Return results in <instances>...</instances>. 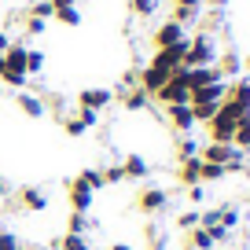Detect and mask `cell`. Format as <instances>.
I'll return each instance as SVG.
<instances>
[{"instance_id": "6da1fadb", "label": "cell", "mask_w": 250, "mask_h": 250, "mask_svg": "<svg viewBox=\"0 0 250 250\" xmlns=\"http://www.w3.org/2000/svg\"><path fill=\"white\" fill-rule=\"evenodd\" d=\"M217 41L210 33H188L184 41V66H213L217 62Z\"/></svg>"}, {"instance_id": "7a4b0ae2", "label": "cell", "mask_w": 250, "mask_h": 250, "mask_svg": "<svg viewBox=\"0 0 250 250\" xmlns=\"http://www.w3.org/2000/svg\"><path fill=\"white\" fill-rule=\"evenodd\" d=\"M155 103H162V107H177V103H188L191 100V88H188V81H184V70H177L169 81H166L162 88H158L155 96H151Z\"/></svg>"}, {"instance_id": "3957f363", "label": "cell", "mask_w": 250, "mask_h": 250, "mask_svg": "<svg viewBox=\"0 0 250 250\" xmlns=\"http://www.w3.org/2000/svg\"><path fill=\"white\" fill-rule=\"evenodd\" d=\"M243 155H247V151H239L235 147V144H203V147H199V158H203V162H213V166H235V162H243Z\"/></svg>"}, {"instance_id": "277c9868", "label": "cell", "mask_w": 250, "mask_h": 250, "mask_svg": "<svg viewBox=\"0 0 250 250\" xmlns=\"http://www.w3.org/2000/svg\"><path fill=\"white\" fill-rule=\"evenodd\" d=\"M184 41H188V30L177 22V19L158 22L155 33H151V48H173V44H184Z\"/></svg>"}, {"instance_id": "5b68a950", "label": "cell", "mask_w": 250, "mask_h": 250, "mask_svg": "<svg viewBox=\"0 0 250 250\" xmlns=\"http://www.w3.org/2000/svg\"><path fill=\"white\" fill-rule=\"evenodd\" d=\"M147 66H155V70H162V74H177V70H184V44L155 48V55L147 59Z\"/></svg>"}, {"instance_id": "8992f818", "label": "cell", "mask_w": 250, "mask_h": 250, "mask_svg": "<svg viewBox=\"0 0 250 250\" xmlns=\"http://www.w3.org/2000/svg\"><path fill=\"white\" fill-rule=\"evenodd\" d=\"M66 203H70V210L88 213V210H92V203H96V191L81 177H70V180H66Z\"/></svg>"}, {"instance_id": "52a82bcc", "label": "cell", "mask_w": 250, "mask_h": 250, "mask_svg": "<svg viewBox=\"0 0 250 250\" xmlns=\"http://www.w3.org/2000/svg\"><path fill=\"white\" fill-rule=\"evenodd\" d=\"M166 206H169V191L166 188H144L140 195H136V210L140 213H147V217H155V213H162Z\"/></svg>"}, {"instance_id": "ba28073f", "label": "cell", "mask_w": 250, "mask_h": 250, "mask_svg": "<svg viewBox=\"0 0 250 250\" xmlns=\"http://www.w3.org/2000/svg\"><path fill=\"white\" fill-rule=\"evenodd\" d=\"M114 103V88L107 85H88L78 92V107H88V110H107Z\"/></svg>"}, {"instance_id": "9c48e42d", "label": "cell", "mask_w": 250, "mask_h": 250, "mask_svg": "<svg viewBox=\"0 0 250 250\" xmlns=\"http://www.w3.org/2000/svg\"><path fill=\"white\" fill-rule=\"evenodd\" d=\"M166 118H169V125L177 129L180 136L195 133V114H191V103H177V107H166Z\"/></svg>"}, {"instance_id": "30bf717a", "label": "cell", "mask_w": 250, "mask_h": 250, "mask_svg": "<svg viewBox=\"0 0 250 250\" xmlns=\"http://www.w3.org/2000/svg\"><path fill=\"white\" fill-rule=\"evenodd\" d=\"M19 210L26 213H44L48 210V191L44 188H19Z\"/></svg>"}, {"instance_id": "8fae6325", "label": "cell", "mask_w": 250, "mask_h": 250, "mask_svg": "<svg viewBox=\"0 0 250 250\" xmlns=\"http://www.w3.org/2000/svg\"><path fill=\"white\" fill-rule=\"evenodd\" d=\"M225 100H232L243 114H250V74H239V78L228 81V96Z\"/></svg>"}, {"instance_id": "7c38bea8", "label": "cell", "mask_w": 250, "mask_h": 250, "mask_svg": "<svg viewBox=\"0 0 250 250\" xmlns=\"http://www.w3.org/2000/svg\"><path fill=\"white\" fill-rule=\"evenodd\" d=\"M15 107L22 110V114L30 118V122H41V118L48 114L44 100H41V96H33V92H26V88H19V92H15Z\"/></svg>"}, {"instance_id": "4fadbf2b", "label": "cell", "mask_w": 250, "mask_h": 250, "mask_svg": "<svg viewBox=\"0 0 250 250\" xmlns=\"http://www.w3.org/2000/svg\"><path fill=\"white\" fill-rule=\"evenodd\" d=\"M225 96H228V81L217 78V81H210V85H203V88H191V100L188 103H225Z\"/></svg>"}, {"instance_id": "5bb4252c", "label": "cell", "mask_w": 250, "mask_h": 250, "mask_svg": "<svg viewBox=\"0 0 250 250\" xmlns=\"http://www.w3.org/2000/svg\"><path fill=\"white\" fill-rule=\"evenodd\" d=\"M199 15H203V0H173V15L169 19H177L184 30H188V26H195Z\"/></svg>"}, {"instance_id": "9a60e30c", "label": "cell", "mask_w": 250, "mask_h": 250, "mask_svg": "<svg viewBox=\"0 0 250 250\" xmlns=\"http://www.w3.org/2000/svg\"><path fill=\"white\" fill-rule=\"evenodd\" d=\"M213 66H217V74L225 81H232V78H239V74H243V55L232 52V48H225V52H217V62H213Z\"/></svg>"}, {"instance_id": "2e32d148", "label": "cell", "mask_w": 250, "mask_h": 250, "mask_svg": "<svg viewBox=\"0 0 250 250\" xmlns=\"http://www.w3.org/2000/svg\"><path fill=\"white\" fill-rule=\"evenodd\" d=\"M122 169H125V180H144L151 173V166H147V158H144V155L129 151V155L122 158Z\"/></svg>"}, {"instance_id": "e0dca14e", "label": "cell", "mask_w": 250, "mask_h": 250, "mask_svg": "<svg viewBox=\"0 0 250 250\" xmlns=\"http://www.w3.org/2000/svg\"><path fill=\"white\" fill-rule=\"evenodd\" d=\"M199 169H203V158H184V162H180L177 166V180H180V184H184V188H191V184H199Z\"/></svg>"}, {"instance_id": "ac0fdd59", "label": "cell", "mask_w": 250, "mask_h": 250, "mask_svg": "<svg viewBox=\"0 0 250 250\" xmlns=\"http://www.w3.org/2000/svg\"><path fill=\"white\" fill-rule=\"evenodd\" d=\"M147 103H151V96L144 92L140 85H133V88H125V92H122V107L133 110V114H136V110H147Z\"/></svg>"}, {"instance_id": "d6986e66", "label": "cell", "mask_w": 250, "mask_h": 250, "mask_svg": "<svg viewBox=\"0 0 250 250\" xmlns=\"http://www.w3.org/2000/svg\"><path fill=\"white\" fill-rule=\"evenodd\" d=\"M184 243H188V250H213V247H217V243H213V235L206 232L203 225L191 228V232H184Z\"/></svg>"}, {"instance_id": "ffe728a7", "label": "cell", "mask_w": 250, "mask_h": 250, "mask_svg": "<svg viewBox=\"0 0 250 250\" xmlns=\"http://www.w3.org/2000/svg\"><path fill=\"white\" fill-rule=\"evenodd\" d=\"M52 19H55L59 26H66V30H78L85 15H81V8H78V4H66V8H55V15H52Z\"/></svg>"}, {"instance_id": "44dd1931", "label": "cell", "mask_w": 250, "mask_h": 250, "mask_svg": "<svg viewBox=\"0 0 250 250\" xmlns=\"http://www.w3.org/2000/svg\"><path fill=\"white\" fill-rule=\"evenodd\" d=\"M232 144H235V147H239V151H250V114H243L239 122H235Z\"/></svg>"}, {"instance_id": "7402d4cb", "label": "cell", "mask_w": 250, "mask_h": 250, "mask_svg": "<svg viewBox=\"0 0 250 250\" xmlns=\"http://www.w3.org/2000/svg\"><path fill=\"white\" fill-rule=\"evenodd\" d=\"M44 66H48V55L41 52V48H30V52H26V74L37 78V74H44Z\"/></svg>"}, {"instance_id": "603a6c76", "label": "cell", "mask_w": 250, "mask_h": 250, "mask_svg": "<svg viewBox=\"0 0 250 250\" xmlns=\"http://www.w3.org/2000/svg\"><path fill=\"white\" fill-rule=\"evenodd\" d=\"M129 4V15H136V19H151L158 11V4L162 0H125Z\"/></svg>"}, {"instance_id": "cb8c5ba5", "label": "cell", "mask_w": 250, "mask_h": 250, "mask_svg": "<svg viewBox=\"0 0 250 250\" xmlns=\"http://www.w3.org/2000/svg\"><path fill=\"white\" fill-rule=\"evenodd\" d=\"M225 177H228V169L225 166H213V162H203V169H199V184H217Z\"/></svg>"}, {"instance_id": "d4e9b609", "label": "cell", "mask_w": 250, "mask_h": 250, "mask_svg": "<svg viewBox=\"0 0 250 250\" xmlns=\"http://www.w3.org/2000/svg\"><path fill=\"white\" fill-rule=\"evenodd\" d=\"M55 247H59V250H92V247H88V239H85V235H78V232L59 235V239H55Z\"/></svg>"}, {"instance_id": "484cf974", "label": "cell", "mask_w": 250, "mask_h": 250, "mask_svg": "<svg viewBox=\"0 0 250 250\" xmlns=\"http://www.w3.org/2000/svg\"><path fill=\"white\" fill-rule=\"evenodd\" d=\"M199 221H203V210H199V206H191V210L177 213V228H180V232H191V228H199Z\"/></svg>"}, {"instance_id": "4316f807", "label": "cell", "mask_w": 250, "mask_h": 250, "mask_svg": "<svg viewBox=\"0 0 250 250\" xmlns=\"http://www.w3.org/2000/svg\"><path fill=\"white\" fill-rule=\"evenodd\" d=\"M199 147H203V144L191 140V133L180 136V140H177V158H180V162H184V158H195V155H199Z\"/></svg>"}, {"instance_id": "83f0119b", "label": "cell", "mask_w": 250, "mask_h": 250, "mask_svg": "<svg viewBox=\"0 0 250 250\" xmlns=\"http://www.w3.org/2000/svg\"><path fill=\"white\" fill-rule=\"evenodd\" d=\"M221 103H191V114H195V125H206L213 114H217Z\"/></svg>"}, {"instance_id": "f1b7e54d", "label": "cell", "mask_w": 250, "mask_h": 250, "mask_svg": "<svg viewBox=\"0 0 250 250\" xmlns=\"http://www.w3.org/2000/svg\"><path fill=\"white\" fill-rule=\"evenodd\" d=\"M217 225L232 232V228L239 225V210H235V206H217Z\"/></svg>"}, {"instance_id": "f546056e", "label": "cell", "mask_w": 250, "mask_h": 250, "mask_svg": "<svg viewBox=\"0 0 250 250\" xmlns=\"http://www.w3.org/2000/svg\"><path fill=\"white\" fill-rule=\"evenodd\" d=\"M62 133L66 136H85L88 129H85V122H81L78 114H62Z\"/></svg>"}, {"instance_id": "4dcf8cb0", "label": "cell", "mask_w": 250, "mask_h": 250, "mask_svg": "<svg viewBox=\"0 0 250 250\" xmlns=\"http://www.w3.org/2000/svg\"><path fill=\"white\" fill-rule=\"evenodd\" d=\"M52 15H55L52 0H37V4H30V19H44V22H52Z\"/></svg>"}, {"instance_id": "1f68e13d", "label": "cell", "mask_w": 250, "mask_h": 250, "mask_svg": "<svg viewBox=\"0 0 250 250\" xmlns=\"http://www.w3.org/2000/svg\"><path fill=\"white\" fill-rule=\"evenodd\" d=\"M100 177H103V184H107V188H114V184H122V180H125V169H122V162H118V166H103Z\"/></svg>"}, {"instance_id": "d6a6232c", "label": "cell", "mask_w": 250, "mask_h": 250, "mask_svg": "<svg viewBox=\"0 0 250 250\" xmlns=\"http://www.w3.org/2000/svg\"><path fill=\"white\" fill-rule=\"evenodd\" d=\"M66 232H78V235H85V232H88V213L70 210V217H66Z\"/></svg>"}, {"instance_id": "836d02e7", "label": "cell", "mask_w": 250, "mask_h": 250, "mask_svg": "<svg viewBox=\"0 0 250 250\" xmlns=\"http://www.w3.org/2000/svg\"><path fill=\"white\" fill-rule=\"evenodd\" d=\"M0 250H22V239H19L11 228H4V225H0Z\"/></svg>"}, {"instance_id": "e575fe53", "label": "cell", "mask_w": 250, "mask_h": 250, "mask_svg": "<svg viewBox=\"0 0 250 250\" xmlns=\"http://www.w3.org/2000/svg\"><path fill=\"white\" fill-rule=\"evenodd\" d=\"M78 177L85 180V184L92 188V191H103V188H107V184H103V177H100V169H81Z\"/></svg>"}, {"instance_id": "d590c367", "label": "cell", "mask_w": 250, "mask_h": 250, "mask_svg": "<svg viewBox=\"0 0 250 250\" xmlns=\"http://www.w3.org/2000/svg\"><path fill=\"white\" fill-rule=\"evenodd\" d=\"M74 114H78L81 122H85V129H96V125H100V110H88V107H78V110H74Z\"/></svg>"}, {"instance_id": "8d00e7d4", "label": "cell", "mask_w": 250, "mask_h": 250, "mask_svg": "<svg viewBox=\"0 0 250 250\" xmlns=\"http://www.w3.org/2000/svg\"><path fill=\"white\" fill-rule=\"evenodd\" d=\"M44 30H48L44 19H26V33H30V37H41Z\"/></svg>"}, {"instance_id": "74e56055", "label": "cell", "mask_w": 250, "mask_h": 250, "mask_svg": "<svg viewBox=\"0 0 250 250\" xmlns=\"http://www.w3.org/2000/svg\"><path fill=\"white\" fill-rule=\"evenodd\" d=\"M203 199H206V188L203 184H191V188H188V203H191V206H199Z\"/></svg>"}, {"instance_id": "f35d334b", "label": "cell", "mask_w": 250, "mask_h": 250, "mask_svg": "<svg viewBox=\"0 0 250 250\" xmlns=\"http://www.w3.org/2000/svg\"><path fill=\"white\" fill-rule=\"evenodd\" d=\"M206 232H210V235H213V243H228V235H232V232H228V228H221V225H213V228H206Z\"/></svg>"}, {"instance_id": "ab89813d", "label": "cell", "mask_w": 250, "mask_h": 250, "mask_svg": "<svg viewBox=\"0 0 250 250\" xmlns=\"http://www.w3.org/2000/svg\"><path fill=\"white\" fill-rule=\"evenodd\" d=\"M11 41H15V37H11V33H4V30H0V55L8 52V44H11Z\"/></svg>"}, {"instance_id": "60d3db41", "label": "cell", "mask_w": 250, "mask_h": 250, "mask_svg": "<svg viewBox=\"0 0 250 250\" xmlns=\"http://www.w3.org/2000/svg\"><path fill=\"white\" fill-rule=\"evenodd\" d=\"M107 250H133V247H129V243H110Z\"/></svg>"}, {"instance_id": "b9f144b4", "label": "cell", "mask_w": 250, "mask_h": 250, "mask_svg": "<svg viewBox=\"0 0 250 250\" xmlns=\"http://www.w3.org/2000/svg\"><path fill=\"white\" fill-rule=\"evenodd\" d=\"M4 195H8V180L0 177V203H4Z\"/></svg>"}, {"instance_id": "7bdbcfd3", "label": "cell", "mask_w": 250, "mask_h": 250, "mask_svg": "<svg viewBox=\"0 0 250 250\" xmlns=\"http://www.w3.org/2000/svg\"><path fill=\"white\" fill-rule=\"evenodd\" d=\"M243 74H250V52L243 55Z\"/></svg>"}, {"instance_id": "ee69618b", "label": "cell", "mask_w": 250, "mask_h": 250, "mask_svg": "<svg viewBox=\"0 0 250 250\" xmlns=\"http://www.w3.org/2000/svg\"><path fill=\"white\" fill-rule=\"evenodd\" d=\"M55 8H66V4H78V0H52Z\"/></svg>"}]
</instances>
